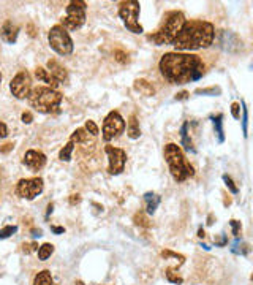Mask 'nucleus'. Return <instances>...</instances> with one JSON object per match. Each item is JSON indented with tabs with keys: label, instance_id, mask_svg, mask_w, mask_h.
<instances>
[{
	"label": "nucleus",
	"instance_id": "c756f323",
	"mask_svg": "<svg viewBox=\"0 0 253 285\" xmlns=\"http://www.w3.org/2000/svg\"><path fill=\"white\" fill-rule=\"evenodd\" d=\"M221 92L220 87H207V89H196L195 90V94H201V95H219Z\"/></svg>",
	"mask_w": 253,
	"mask_h": 285
},
{
	"label": "nucleus",
	"instance_id": "aec40b11",
	"mask_svg": "<svg viewBox=\"0 0 253 285\" xmlns=\"http://www.w3.org/2000/svg\"><path fill=\"white\" fill-rule=\"evenodd\" d=\"M126 135L130 139H138L141 136V129H140V122H138V117L135 114H131L128 119V125H126Z\"/></svg>",
	"mask_w": 253,
	"mask_h": 285
},
{
	"label": "nucleus",
	"instance_id": "39448f33",
	"mask_svg": "<svg viewBox=\"0 0 253 285\" xmlns=\"http://www.w3.org/2000/svg\"><path fill=\"white\" fill-rule=\"evenodd\" d=\"M27 100L30 103V106L33 110H37L38 113L52 114V113H59L63 95L59 90L51 89L47 86H37V87H32Z\"/></svg>",
	"mask_w": 253,
	"mask_h": 285
},
{
	"label": "nucleus",
	"instance_id": "6e6552de",
	"mask_svg": "<svg viewBox=\"0 0 253 285\" xmlns=\"http://www.w3.org/2000/svg\"><path fill=\"white\" fill-rule=\"evenodd\" d=\"M47 41H49V46L59 56H70L75 50L73 40H71L68 30H65L60 24L51 27L49 34H47Z\"/></svg>",
	"mask_w": 253,
	"mask_h": 285
},
{
	"label": "nucleus",
	"instance_id": "6ab92c4d",
	"mask_svg": "<svg viewBox=\"0 0 253 285\" xmlns=\"http://www.w3.org/2000/svg\"><path fill=\"white\" fill-rule=\"evenodd\" d=\"M160 200L161 198L157 195V193H154V192L144 193V201H146V209H147L149 216H152L154 212L157 211V208H158V204H160Z\"/></svg>",
	"mask_w": 253,
	"mask_h": 285
},
{
	"label": "nucleus",
	"instance_id": "dca6fc26",
	"mask_svg": "<svg viewBox=\"0 0 253 285\" xmlns=\"http://www.w3.org/2000/svg\"><path fill=\"white\" fill-rule=\"evenodd\" d=\"M180 143H182V146L187 152H191V154L196 152V149L193 148V141H191L189 133V122H184L182 127H180Z\"/></svg>",
	"mask_w": 253,
	"mask_h": 285
},
{
	"label": "nucleus",
	"instance_id": "393cba45",
	"mask_svg": "<svg viewBox=\"0 0 253 285\" xmlns=\"http://www.w3.org/2000/svg\"><path fill=\"white\" fill-rule=\"evenodd\" d=\"M52 253H54V246L51 244V242H45L43 246L38 247V258L41 260V262L47 260Z\"/></svg>",
	"mask_w": 253,
	"mask_h": 285
},
{
	"label": "nucleus",
	"instance_id": "f8f14e48",
	"mask_svg": "<svg viewBox=\"0 0 253 285\" xmlns=\"http://www.w3.org/2000/svg\"><path fill=\"white\" fill-rule=\"evenodd\" d=\"M10 90L17 100H26L32 90V76L27 70H21L10 83Z\"/></svg>",
	"mask_w": 253,
	"mask_h": 285
},
{
	"label": "nucleus",
	"instance_id": "7ed1b4c3",
	"mask_svg": "<svg viewBox=\"0 0 253 285\" xmlns=\"http://www.w3.org/2000/svg\"><path fill=\"white\" fill-rule=\"evenodd\" d=\"M185 15L182 11L174 10V11H168L163 16L158 29L147 35V40L152 41L157 46H163V45H173L174 38L177 37V34L180 32V29L185 24Z\"/></svg>",
	"mask_w": 253,
	"mask_h": 285
},
{
	"label": "nucleus",
	"instance_id": "473e14b6",
	"mask_svg": "<svg viewBox=\"0 0 253 285\" xmlns=\"http://www.w3.org/2000/svg\"><path fill=\"white\" fill-rule=\"evenodd\" d=\"M38 244L37 242H29V244H22V252L24 253H30V252H33V251H38Z\"/></svg>",
	"mask_w": 253,
	"mask_h": 285
},
{
	"label": "nucleus",
	"instance_id": "c85d7f7f",
	"mask_svg": "<svg viewBox=\"0 0 253 285\" xmlns=\"http://www.w3.org/2000/svg\"><path fill=\"white\" fill-rule=\"evenodd\" d=\"M223 181H225V184H226L228 189H230L231 193H234V195H236V193H239V187L234 184V181L231 179V176L223 174Z\"/></svg>",
	"mask_w": 253,
	"mask_h": 285
},
{
	"label": "nucleus",
	"instance_id": "f3484780",
	"mask_svg": "<svg viewBox=\"0 0 253 285\" xmlns=\"http://www.w3.org/2000/svg\"><path fill=\"white\" fill-rule=\"evenodd\" d=\"M35 76H37L38 81L46 83L47 87H51V89H56L59 86V83L54 80V78L49 75V71H47L46 68H43V67H37V68H35Z\"/></svg>",
	"mask_w": 253,
	"mask_h": 285
},
{
	"label": "nucleus",
	"instance_id": "9d476101",
	"mask_svg": "<svg viewBox=\"0 0 253 285\" xmlns=\"http://www.w3.org/2000/svg\"><path fill=\"white\" fill-rule=\"evenodd\" d=\"M125 132V120L119 111H111L103 120V139L106 143L120 136Z\"/></svg>",
	"mask_w": 253,
	"mask_h": 285
},
{
	"label": "nucleus",
	"instance_id": "c9c22d12",
	"mask_svg": "<svg viewBox=\"0 0 253 285\" xmlns=\"http://www.w3.org/2000/svg\"><path fill=\"white\" fill-rule=\"evenodd\" d=\"M21 120H22L24 124H32V120H33L32 113H30V111H24L21 114Z\"/></svg>",
	"mask_w": 253,
	"mask_h": 285
},
{
	"label": "nucleus",
	"instance_id": "de8ad7c7",
	"mask_svg": "<svg viewBox=\"0 0 253 285\" xmlns=\"http://www.w3.org/2000/svg\"><path fill=\"white\" fill-rule=\"evenodd\" d=\"M0 84H2V73H0Z\"/></svg>",
	"mask_w": 253,
	"mask_h": 285
},
{
	"label": "nucleus",
	"instance_id": "72a5a7b5",
	"mask_svg": "<svg viewBox=\"0 0 253 285\" xmlns=\"http://www.w3.org/2000/svg\"><path fill=\"white\" fill-rule=\"evenodd\" d=\"M231 116L234 119H239L240 117V103L234 101L233 105H231Z\"/></svg>",
	"mask_w": 253,
	"mask_h": 285
},
{
	"label": "nucleus",
	"instance_id": "1a4fd4ad",
	"mask_svg": "<svg viewBox=\"0 0 253 285\" xmlns=\"http://www.w3.org/2000/svg\"><path fill=\"white\" fill-rule=\"evenodd\" d=\"M45 190V181L40 176L19 179L16 184V195L24 200H35Z\"/></svg>",
	"mask_w": 253,
	"mask_h": 285
},
{
	"label": "nucleus",
	"instance_id": "412c9836",
	"mask_svg": "<svg viewBox=\"0 0 253 285\" xmlns=\"http://www.w3.org/2000/svg\"><path fill=\"white\" fill-rule=\"evenodd\" d=\"M214 124V129L217 136H219V143L225 141V132H223V114H217V116H210Z\"/></svg>",
	"mask_w": 253,
	"mask_h": 285
},
{
	"label": "nucleus",
	"instance_id": "cd10ccee",
	"mask_svg": "<svg viewBox=\"0 0 253 285\" xmlns=\"http://www.w3.org/2000/svg\"><path fill=\"white\" fill-rule=\"evenodd\" d=\"M84 129L89 133L90 136H97L98 135V125L94 122V120H86V125H84Z\"/></svg>",
	"mask_w": 253,
	"mask_h": 285
},
{
	"label": "nucleus",
	"instance_id": "4468645a",
	"mask_svg": "<svg viewBox=\"0 0 253 285\" xmlns=\"http://www.w3.org/2000/svg\"><path fill=\"white\" fill-rule=\"evenodd\" d=\"M47 71H49V75L56 80L59 84H63L68 81V71L65 68L63 65H60L56 59H51L47 60Z\"/></svg>",
	"mask_w": 253,
	"mask_h": 285
},
{
	"label": "nucleus",
	"instance_id": "a211bd4d",
	"mask_svg": "<svg viewBox=\"0 0 253 285\" xmlns=\"http://www.w3.org/2000/svg\"><path fill=\"white\" fill-rule=\"evenodd\" d=\"M133 87L136 92H140L141 95H146V97L155 95V87L152 86V83H149L147 80H136Z\"/></svg>",
	"mask_w": 253,
	"mask_h": 285
},
{
	"label": "nucleus",
	"instance_id": "79ce46f5",
	"mask_svg": "<svg viewBox=\"0 0 253 285\" xmlns=\"http://www.w3.org/2000/svg\"><path fill=\"white\" fill-rule=\"evenodd\" d=\"M15 148V144L13 143H7V144H3L2 148H0V152H10L11 149Z\"/></svg>",
	"mask_w": 253,
	"mask_h": 285
},
{
	"label": "nucleus",
	"instance_id": "4be33fe9",
	"mask_svg": "<svg viewBox=\"0 0 253 285\" xmlns=\"http://www.w3.org/2000/svg\"><path fill=\"white\" fill-rule=\"evenodd\" d=\"M70 141H73L75 144H89V133L84 127H79V129H76L71 133Z\"/></svg>",
	"mask_w": 253,
	"mask_h": 285
},
{
	"label": "nucleus",
	"instance_id": "4c0bfd02",
	"mask_svg": "<svg viewBox=\"0 0 253 285\" xmlns=\"http://www.w3.org/2000/svg\"><path fill=\"white\" fill-rule=\"evenodd\" d=\"M230 223H231V227H233V235L239 236V232H240V222H237V220H234V219H233Z\"/></svg>",
	"mask_w": 253,
	"mask_h": 285
},
{
	"label": "nucleus",
	"instance_id": "a19ab883",
	"mask_svg": "<svg viewBox=\"0 0 253 285\" xmlns=\"http://www.w3.org/2000/svg\"><path fill=\"white\" fill-rule=\"evenodd\" d=\"M189 92H187V90H182V92H179V94H176V97H174V99L176 100H187L189 99Z\"/></svg>",
	"mask_w": 253,
	"mask_h": 285
},
{
	"label": "nucleus",
	"instance_id": "f03ea898",
	"mask_svg": "<svg viewBox=\"0 0 253 285\" xmlns=\"http://www.w3.org/2000/svg\"><path fill=\"white\" fill-rule=\"evenodd\" d=\"M215 40V27L212 22L203 19H190L185 24L174 38L173 46L177 52L196 51L209 48Z\"/></svg>",
	"mask_w": 253,
	"mask_h": 285
},
{
	"label": "nucleus",
	"instance_id": "c03bdc74",
	"mask_svg": "<svg viewBox=\"0 0 253 285\" xmlns=\"http://www.w3.org/2000/svg\"><path fill=\"white\" fill-rule=\"evenodd\" d=\"M29 30H30V32H29L30 37H35V32H33V26H32V24H30V26H29Z\"/></svg>",
	"mask_w": 253,
	"mask_h": 285
},
{
	"label": "nucleus",
	"instance_id": "ea45409f",
	"mask_svg": "<svg viewBox=\"0 0 253 285\" xmlns=\"http://www.w3.org/2000/svg\"><path fill=\"white\" fill-rule=\"evenodd\" d=\"M70 204L75 206V204H79L81 203V195H78V193H73V195H70Z\"/></svg>",
	"mask_w": 253,
	"mask_h": 285
},
{
	"label": "nucleus",
	"instance_id": "f704fd0d",
	"mask_svg": "<svg viewBox=\"0 0 253 285\" xmlns=\"http://www.w3.org/2000/svg\"><path fill=\"white\" fill-rule=\"evenodd\" d=\"M161 257H163V258L173 257V258H179L180 262H184V257H182V255H179V253H176V252H171V251H163V252H161Z\"/></svg>",
	"mask_w": 253,
	"mask_h": 285
},
{
	"label": "nucleus",
	"instance_id": "37998d69",
	"mask_svg": "<svg viewBox=\"0 0 253 285\" xmlns=\"http://www.w3.org/2000/svg\"><path fill=\"white\" fill-rule=\"evenodd\" d=\"M51 230H52V232L56 233V235H60V233H63V232H65L63 227H51Z\"/></svg>",
	"mask_w": 253,
	"mask_h": 285
},
{
	"label": "nucleus",
	"instance_id": "2eb2a0df",
	"mask_svg": "<svg viewBox=\"0 0 253 285\" xmlns=\"http://www.w3.org/2000/svg\"><path fill=\"white\" fill-rule=\"evenodd\" d=\"M17 35H19V27L13 24L11 21H7L0 29V37L2 40H5L10 45H15L17 40Z\"/></svg>",
	"mask_w": 253,
	"mask_h": 285
},
{
	"label": "nucleus",
	"instance_id": "a18cd8bd",
	"mask_svg": "<svg viewBox=\"0 0 253 285\" xmlns=\"http://www.w3.org/2000/svg\"><path fill=\"white\" fill-rule=\"evenodd\" d=\"M198 236H200V238H204V230L203 228L198 230Z\"/></svg>",
	"mask_w": 253,
	"mask_h": 285
},
{
	"label": "nucleus",
	"instance_id": "ddd939ff",
	"mask_svg": "<svg viewBox=\"0 0 253 285\" xmlns=\"http://www.w3.org/2000/svg\"><path fill=\"white\" fill-rule=\"evenodd\" d=\"M46 155L41 152V151H35V149H29L26 154H24L22 163L26 165L29 169L32 171H40L41 168L46 165Z\"/></svg>",
	"mask_w": 253,
	"mask_h": 285
},
{
	"label": "nucleus",
	"instance_id": "e433bc0d",
	"mask_svg": "<svg viewBox=\"0 0 253 285\" xmlns=\"http://www.w3.org/2000/svg\"><path fill=\"white\" fill-rule=\"evenodd\" d=\"M166 277H168V281L173 282V284H182V282H184V279H182V277H179V276H173V274H171V269L166 272Z\"/></svg>",
	"mask_w": 253,
	"mask_h": 285
},
{
	"label": "nucleus",
	"instance_id": "2f4dec72",
	"mask_svg": "<svg viewBox=\"0 0 253 285\" xmlns=\"http://www.w3.org/2000/svg\"><path fill=\"white\" fill-rule=\"evenodd\" d=\"M242 113H244V116H242V130H244V136H247V120H249V110H247V106H245L244 101H242Z\"/></svg>",
	"mask_w": 253,
	"mask_h": 285
},
{
	"label": "nucleus",
	"instance_id": "a878e982",
	"mask_svg": "<svg viewBox=\"0 0 253 285\" xmlns=\"http://www.w3.org/2000/svg\"><path fill=\"white\" fill-rule=\"evenodd\" d=\"M133 222L136 223V225L144 227V228H149L150 225H152V222H150V219L146 214H144V212H136L135 217H133Z\"/></svg>",
	"mask_w": 253,
	"mask_h": 285
},
{
	"label": "nucleus",
	"instance_id": "49530a36",
	"mask_svg": "<svg viewBox=\"0 0 253 285\" xmlns=\"http://www.w3.org/2000/svg\"><path fill=\"white\" fill-rule=\"evenodd\" d=\"M76 285H84V282H81V281H78V282H76Z\"/></svg>",
	"mask_w": 253,
	"mask_h": 285
},
{
	"label": "nucleus",
	"instance_id": "b1692460",
	"mask_svg": "<svg viewBox=\"0 0 253 285\" xmlns=\"http://www.w3.org/2000/svg\"><path fill=\"white\" fill-rule=\"evenodd\" d=\"M75 146L76 144L73 141H68L65 146L60 149V152H59V159L62 160V162H70L71 160V155H73V151H75Z\"/></svg>",
	"mask_w": 253,
	"mask_h": 285
},
{
	"label": "nucleus",
	"instance_id": "bb28decb",
	"mask_svg": "<svg viewBox=\"0 0 253 285\" xmlns=\"http://www.w3.org/2000/svg\"><path fill=\"white\" fill-rule=\"evenodd\" d=\"M17 232V227L16 225H7L0 230V239H7L10 238L11 235H15Z\"/></svg>",
	"mask_w": 253,
	"mask_h": 285
},
{
	"label": "nucleus",
	"instance_id": "0eeeda50",
	"mask_svg": "<svg viewBox=\"0 0 253 285\" xmlns=\"http://www.w3.org/2000/svg\"><path fill=\"white\" fill-rule=\"evenodd\" d=\"M87 17V3L82 0H71L67 7V15L60 19V26L65 30H78L84 26Z\"/></svg>",
	"mask_w": 253,
	"mask_h": 285
},
{
	"label": "nucleus",
	"instance_id": "7c9ffc66",
	"mask_svg": "<svg viewBox=\"0 0 253 285\" xmlns=\"http://www.w3.org/2000/svg\"><path fill=\"white\" fill-rule=\"evenodd\" d=\"M114 59L117 60L119 64H128V54L126 52H124V51H120V50H117V51H114Z\"/></svg>",
	"mask_w": 253,
	"mask_h": 285
},
{
	"label": "nucleus",
	"instance_id": "9b49d317",
	"mask_svg": "<svg viewBox=\"0 0 253 285\" xmlns=\"http://www.w3.org/2000/svg\"><path fill=\"white\" fill-rule=\"evenodd\" d=\"M105 152L108 155V173L111 176H117L122 173L125 169V163H126L125 151L116 146H111V144H106Z\"/></svg>",
	"mask_w": 253,
	"mask_h": 285
},
{
	"label": "nucleus",
	"instance_id": "58836bf2",
	"mask_svg": "<svg viewBox=\"0 0 253 285\" xmlns=\"http://www.w3.org/2000/svg\"><path fill=\"white\" fill-rule=\"evenodd\" d=\"M7 136H8V127L7 124H3L0 120V138H7Z\"/></svg>",
	"mask_w": 253,
	"mask_h": 285
},
{
	"label": "nucleus",
	"instance_id": "20e7f679",
	"mask_svg": "<svg viewBox=\"0 0 253 285\" xmlns=\"http://www.w3.org/2000/svg\"><path fill=\"white\" fill-rule=\"evenodd\" d=\"M165 160L170 167V173L176 183H185L187 179L195 176V168L190 162H187L184 151L176 143H168L165 146Z\"/></svg>",
	"mask_w": 253,
	"mask_h": 285
},
{
	"label": "nucleus",
	"instance_id": "5701e85b",
	"mask_svg": "<svg viewBox=\"0 0 253 285\" xmlns=\"http://www.w3.org/2000/svg\"><path fill=\"white\" fill-rule=\"evenodd\" d=\"M33 285H52L51 271H47V269L40 271L38 274L35 276V279H33Z\"/></svg>",
	"mask_w": 253,
	"mask_h": 285
},
{
	"label": "nucleus",
	"instance_id": "423d86ee",
	"mask_svg": "<svg viewBox=\"0 0 253 285\" xmlns=\"http://www.w3.org/2000/svg\"><path fill=\"white\" fill-rule=\"evenodd\" d=\"M140 11H141V5L136 0H125V2L119 3V16L122 19L124 26L131 34L144 32L142 26L140 24Z\"/></svg>",
	"mask_w": 253,
	"mask_h": 285
},
{
	"label": "nucleus",
	"instance_id": "f257e3e1",
	"mask_svg": "<svg viewBox=\"0 0 253 285\" xmlns=\"http://www.w3.org/2000/svg\"><path fill=\"white\" fill-rule=\"evenodd\" d=\"M204 62L190 52H166L158 62L161 76L170 84H187L198 81L204 75Z\"/></svg>",
	"mask_w": 253,
	"mask_h": 285
}]
</instances>
